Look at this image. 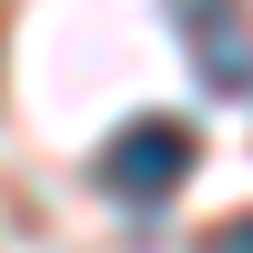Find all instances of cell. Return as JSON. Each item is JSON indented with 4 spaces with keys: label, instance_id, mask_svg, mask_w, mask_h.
I'll return each instance as SVG.
<instances>
[{
    "label": "cell",
    "instance_id": "1",
    "mask_svg": "<svg viewBox=\"0 0 253 253\" xmlns=\"http://www.w3.org/2000/svg\"><path fill=\"white\" fill-rule=\"evenodd\" d=\"M193 162H203V142H193V122H122L112 142H101V193L112 203H132V213H152V203H172L182 182H193Z\"/></svg>",
    "mask_w": 253,
    "mask_h": 253
},
{
    "label": "cell",
    "instance_id": "2",
    "mask_svg": "<svg viewBox=\"0 0 253 253\" xmlns=\"http://www.w3.org/2000/svg\"><path fill=\"white\" fill-rule=\"evenodd\" d=\"M182 31H193V61L213 91H243L253 81V41H243V0H172Z\"/></svg>",
    "mask_w": 253,
    "mask_h": 253
},
{
    "label": "cell",
    "instance_id": "3",
    "mask_svg": "<svg viewBox=\"0 0 253 253\" xmlns=\"http://www.w3.org/2000/svg\"><path fill=\"white\" fill-rule=\"evenodd\" d=\"M203 253H253V213H233V223H213V233H203Z\"/></svg>",
    "mask_w": 253,
    "mask_h": 253
}]
</instances>
